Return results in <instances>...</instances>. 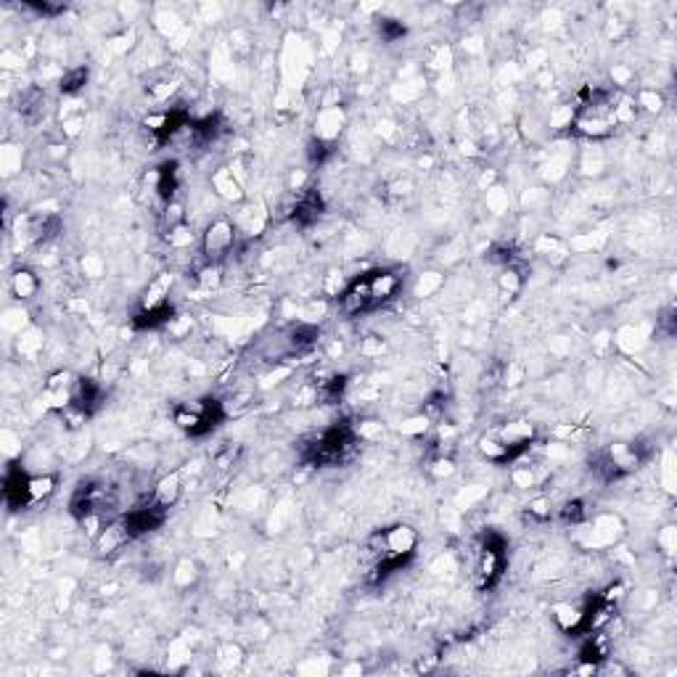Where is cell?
Here are the masks:
<instances>
[{
  "label": "cell",
  "instance_id": "obj_1",
  "mask_svg": "<svg viewBox=\"0 0 677 677\" xmlns=\"http://www.w3.org/2000/svg\"><path fill=\"white\" fill-rule=\"evenodd\" d=\"M236 236H238L236 225L228 220V217L212 220L204 228L202 241H199V244H202V257H204L209 265H220L222 259L233 252Z\"/></svg>",
  "mask_w": 677,
  "mask_h": 677
},
{
  "label": "cell",
  "instance_id": "obj_2",
  "mask_svg": "<svg viewBox=\"0 0 677 677\" xmlns=\"http://www.w3.org/2000/svg\"><path fill=\"white\" fill-rule=\"evenodd\" d=\"M339 310L344 315H360L373 310V302H371V291H368V275H362L357 281L346 286L344 291L339 294Z\"/></svg>",
  "mask_w": 677,
  "mask_h": 677
},
{
  "label": "cell",
  "instance_id": "obj_3",
  "mask_svg": "<svg viewBox=\"0 0 677 677\" xmlns=\"http://www.w3.org/2000/svg\"><path fill=\"white\" fill-rule=\"evenodd\" d=\"M400 288H402V278L397 273H392V270H376V273L368 275V291H371L373 307L394 300L400 294Z\"/></svg>",
  "mask_w": 677,
  "mask_h": 677
},
{
  "label": "cell",
  "instance_id": "obj_4",
  "mask_svg": "<svg viewBox=\"0 0 677 677\" xmlns=\"http://www.w3.org/2000/svg\"><path fill=\"white\" fill-rule=\"evenodd\" d=\"M130 540H133V535L127 529L125 519H117L104 524V529L95 537V548H98V553H104V556H111V553L122 551Z\"/></svg>",
  "mask_w": 677,
  "mask_h": 677
},
{
  "label": "cell",
  "instance_id": "obj_5",
  "mask_svg": "<svg viewBox=\"0 0 677 677\" xmlns=\"http://www.w3.org/2000/svg\"><path fill=\"white\" fill-rule=\"evenodd\" d=\"M587 614H590V609L580 606V603H556L553 606V619H556L561 632L587 630Z\"/></svg>",
  "mask_w": 677,
  "mask_h": 677
},
{
  "label": "cell",
  "instance_id": "obj_6",
  "mask_svg": "<svg viewBox=\"0 0 677 677\" xmlns=\"http://www.w3.org/2000/svg\"><path fill=\"white\" fill-rule=\"evenodd\" d=\"M495 434H498V437H500V440L511 447L513 458H519L521 453L529 447L532 437H535V426L527 424V421H511V424L500 426Z\"/></svg>",
  "mask_w": 677,
  "mask_h": 677
},
{
  "label": "cell",
  "instance_id": "obj_7",
  "mask_svg": "<svg viewBox=\"0 0 677 677\" xmlns=\"http://www.w3.org/2000/svg\"><path fill=\"white\" fill-rule=\"evenodd\" d=\"M72 405L85 410L88 415L101 405V384L90 376H79L72 384Z\"/></svg>",
  "mask_w": 677,
  "mask_h": 677
},
{
  "label": "cell",
  "instance_id": "obj_8",
  "mask_svg": "<svg viewBox=\"0 0 677 677\" xmlns=\"http://www.w3.org/2000/svg\"><path fill=\"white\" fill-rule=\"evenodd\" d=\"M8 291H11V297L19 302L35 300L37 291H40V278H37V273L30 268H16L14 273H11V278H8Z\"/></svg>",
  "mask_w": 677,
  "mask_h": 677
},
{
  "label": "cell",
  "instance_id": "obj_9",
  "mask_svg": "<svg viewBox=\"0 0 677 677\" xmlns=\"http://www.w3.org/2000/svg\"><path fill=\"white\" fill-rule=\"evenodd\" d=\"M180 495H183V479H180L177 471L161 476L157 484L151 487V500L157 505H161V508H167V511L180 500Z\"/></svg>",
  "mask_w": 677,
  "mask_h": 677
},
{
  "label": "cell",
  "instance_id": "obj_10",
  "mask_svg": "<svg viewBox=\"0 0 677 677\" xmlns=\"http://www.w3.org/2000/svg\"><path fill=\"white\" fill-rule=\"evenodd\" d=\"M56 476L53 473H35L27 479V503L35 505V503H43L48 500L53 492H56Z\"/></svg>",
  "mask_w": 677,
  "mask_h": 677
},
{
  "label": "cell",
  "instance_id": "obj_11",
  "mask_svg": "<svg viewBox=\"0 0 677 677\" xmlns=\"http://www.w3.org/2000/svg\"><path fill=\"white\" fill-rule=\"evenodd\" d=\"M479 453L487 458L489 463H505V460H513V453L511 447L505 444L498 434H487L479 440Z\"/></svg>",
  "mask_w": 677,
  "mask_h": 677
},
{
  "label": "cell",
  "instance_id": "obj_12",
  "mask_svg": "<svg viewBox=\"0 0 677 677\" xmlns=\"http://www.w3.org/2000/svg\"><path fill=\"white\" fill-rule=\"evenodd\" d=\"M85 82H88V69H85V66H77V69L63 72L59 88H61L63 95H77L79 90L85 88Z\"/></svg>",
  "mask_w": 677,
  "mask_h": 677
},
{
  "label": "cell",
  "instance_id": "obj_13",
  "mask_svg": "<svg viewBox=\"0 0 677 677\" xmlns=\"http://www.w3.org/2000/svg\"><path fill=\"white\" fill-rule=\"evenodd\" d=\"M161 225H164V233H170L175 228H180V225H186V209L180 202H170V204L161 206Z\"/></svg>",
  "mask_w": 677,
  "mask_h": 677
},
{
  "label": "cell",
  "instance_id": "obj_14",
  "mask_svg": "<svg viewBox=\"0 0 677 677\" xmlns=\"http://www.w3.org/2000/svg\"><path fill=\"white\" fill-rule=\"evenodd\" d=\"M215 188L220 190V196L230 199V202L241 199V186H238V180L233 177L230 170H220V173L215 175Z\"/></svg>",
  "mask_w": 677,
  "mask_h": 677
},
{
  "label": "cell",
  "instance_id": "obj_15",
  "mask_svg": "<svg viewBox=\"0 0 677 677\" xmlns=\"http://www.w3.org/2000/svg\"><path fill=\"white\" fill-rule=\"evenodd\" d=\"M498 286L503 288V294L508 297H513V294H519L521 286H524V275H521L519 270L513 268V265H505L500 270V278H498Z\"/></svg>",
  "mask_w": 677,
  "mask_h": 677
},
{
  "label": "cell",
  "instance_id": "obj_16",
  "mask_svg": "<svg viewBox=\"0 0 677 677\" xmlns=\"http://www.w3.org/2000/svg\"><path fill=\"white\" fill-rule=\"evenodd\" d=\"M527 513H529V519H535V521H548L553 516L551 498H545V495H537V498H532L529 505H527Z\"/></svg>",
  "mask_w": 677,
  "mask_h": 677
},
{
  "label": "cell",
  "instance_id": "obj_17",
  "mask_svg": "<svg viewBox=\"0 0 677 677\" xmlns=\"http://www.w3.org/2000/svg\"><path fill=\"white\" fill-rule=\"evenodd\" d=\"M429 429H431V418H426L424 413H421V415H413V418H408V421L400 424V431H402L405 437H424Z\"/></svg>",
  "mask_w": 677,
  "mask_h": 677
},
{
  "label": "cell",
  "instance_id": "obj_18",
  "mask_svg": "<svg viewBox=\"0 0 677 677\" xmlns=\"http://www.w3.org/2000/svg\"><path fill=\"white\" fill-rule=\"evenodd\" d=\"M193 241H196V233H193V230L188 228V222L167 233V244H170L173 249H186V246H190Z\"/></svg>",
  "mask_w": 677,
  "mask_h": 677
},
{
  "label": "cell",
  "instance_id": "obj_19",
  "mask_svg": "<svg viewBox=\"0 0 677 677\" xmlns=\"http://www.w3.org/2000/svg\"><path fill=\"white\" fill-rule=\"evenodd\" d=\"M429 473L434 479H450L455 473V460L450 455H437L431 460V466H429Z\"/></svg>",
  "mask_w": 677,
  "mask_h": 677
},
{
  "label": "cell",
  "instance_id": "obj_20",
  "mask_svg": "<svg viewBox=\"0 0 677 677\" xmlns=\"http://www.w3.org/2000/svg\"><path fill=\"white\" fill-rule=\"evenodd\" d=\"M638 106L651 114H659L664 109V95L659 90H640L638 93Z\"/></svg>",
  "mask_w": 677,
  "mask_h": 677
},
{
  "label": "cell",
  "instance_id": "obj_21",
  "mask_svg": "<svg viewBox=\"0 0 677 677\" xmlns=\"http://www.w3.org/2000/svg\"><path fill=\"white\" fill-rule=\"evenodd\" d=\"M196 281H199V286H202V288H217V286L222 284V270H220V265H209V262H206L204 268L199 270Z\"/></svg>",
  "mask_w": 677,
  "mask_h": 677
},
{
  "label": "cell",
  "instance_id": "obj_22",
  "mask_svg": "<svg viewBox=\"0 0 677 677\" xmlns=\"http://www.w3.org/2000/svg\"><path fill=\"white\" fill-rule=\"evenodd\" d=\"M561 519L567 524H582L587 519V508H585L582 500H569L564 508H561Z\"/></svg>",
  "mask_w": 677,
  "mask_h": 677
},
{
  "label": "cell",
  "instance_id": "obj_23",
  "mask_svg": "<svg viewBox=\"0 0 677 677\" xmlns=\"http://www.w3.org/2000/svg\"><path fill=\"white\" fill-rule=\"evenodd\" d=\"M378 32H381V37H384L386 43H394V40H400V37L405 35V24L397 21V19H381Z\"/></svg>",
  "mask_w": 677,
  "mask_h": 677
},
{
  "label": "cell",
  "instance_id": "obj_24",
  "mask_svg": "<svg viewBox=\"0 0 677 677\" xmlns=\"http://www.w3.org/2000/svg\"><path fill=\"white\" fill-rule=\"evenodd\" d=\"M196 577H199V569H196L193 561H180L177 569H175V582L180 587H188L190 582H196Z\"/></svg>",
  "mask_w": 677,
  "mask_h": 677
},
{
  "label": "cell",
  "instance_id": "obj_25",
  "mask_svg": "<svg viewBox=\"0 0 677 677\" xmlns=\"http://www.w3.org/2000/svg\"><path fill=\"white\" fill-rule=\"evenodd\" d=\"M513 482H516V487H532V482H535V473L532 469H516L513 471Z\"/></svg>",
  "mask_w": 677,
  "mask_h": 677
},
{
  "label": "cell",
  "instance_id": "obj_26",
  "mask_svg": "<svg viewBox=\"0 0 677 677\" xmlns=\"http://www.w3.org/2000/svg\"><path fill=\"white\" fill-rule=\"evenodd\" d=\"M24 63V56L21 53H14V50H3V66L6 69H16Z\"/></svg>",
  "mask_w": 677,
  "mask_h": 677
},
{
  "label": "cell",
  "instance_id": "obj_27",
  "mask_svg": "<svg viewBox=\"0 0 677 677\" xmlns=\"http://www.w3.org/2000/svg\"><path fill=\"white\" fill-rule=\"evenodd\" d=\"M79 127H82V117H75V119H63V135H77Z\"/></svg>",
  "mask_w": 677,
  "mask_h": 677
},
{
  "label": "cell",
  "instance_id": "obj_28",
  "mask_svg": "<svg viewBox=\"0 0 677 677\" xmlns=\"http://www.w3.org/2000/svg\"><path fill=\"white\" fill-rule=\"evenodd\" d=\"M440 284H442L440 278H437V281H431L429 275H424V278H421V284H418V294H431V291H434Z\"/></svg>",
  "mask_w": 677,
  "mask_h": 677
}]
</instances>
